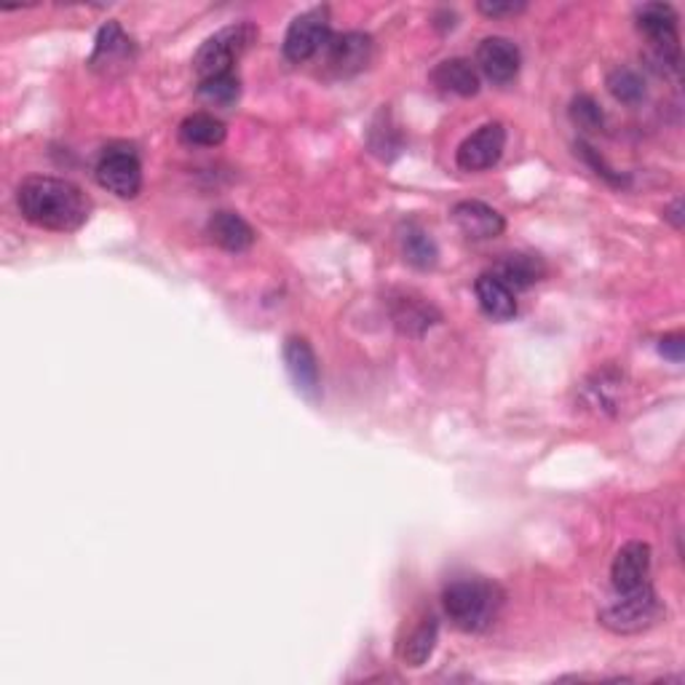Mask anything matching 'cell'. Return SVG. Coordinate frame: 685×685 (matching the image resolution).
<instances>
[{
	"label": "cell",
	"mask_w": 685,
	"mask_h": 685,
	"mask_svg": "<svg viewBox=\"0 0 685 685\" xmlns=\"http://www.w3.org/2000/svg\"><path fill=\"white\" fill-rule=\"evenodd\" d=\"M570 118H573V124L584 131H600L605 121L597 102H594L592 97H587V94H581V97L573 100V105H570Z\"/></svg>",
	"instance_id": "cell-25"
},
{
	"label": "cell",
	"mask_w": 685,
	"mask_h": 685,
	"mask_svg": "<svg viewBox=\"0 0 685 685\" xmlns=\"http://www.w3.org/2000/svg\"><path fill=\"white\" fill-rule=\"evenodd\" d=\"M22 218L35 228L73 233L92 214V198L62 177H27L16 190Z\"/></svg>",
	"instance_id": "cell-1"
},
{
	"label": "cell",
	"mask_w": 685,
	"mask_h": 685,
	"mask_svg": "<svg viewBox=\"0 0 685 685\" xmlns=\"http://www.w3.org/2000/svg\"><path fill=\"white\" fill-rule=\"evenodd\" d=\"M659 351H661V357H666V359H670V362L681 364L683 362V351H685L683 335H666V338H661Z\"/></svg>",
	"instance_id": "cell-27"
},
{
	"label": "cell",
	"mask_w": 685,
	"mask_h": 685,
	"mask_svg": "<svg viewBox=\"0 0 685 685\" xmlns=\"http://www.w3.org/2000/svg\"><path fill=\"white\" fill-rule=\"evenodd\" d=\"M207 231L209 239L218 246H222L225 252H246L255 244V231H252L249 222H246L242 214L225 212V209H222V212H214L212 218H209Z\"/></svg>",
	"instance_id": "cell-15"
},
{
	"label": "cell",
	"mask_w": 685,
	"mask_h": 685,
	"mask_svg": "<svg viewBox=\"0 0 685 685\" xmlns=\"http://www.w3.org/2000/svg\"><path fill=\"white\" fill-rule=\"evenodd\" d=\"M648 573H651V546L646 541H629L613 557L611 581L618 594L646 587Z\"/></svg>",
	"instance_id": "cell-11"
},
{
	"label": "cell",
	"mask_w": 685,
	"mask_h": 685,
	"mask_svg": "<svg viewBox=\"0 0 685 685\" xmlns=\"http://www.w3.org/2000/svg\"><path fill=\"white\" fill-rule=\"evenodd\" d=\"M503 150H507V129L501 124H485L461 142L455 161L464 172H485L501 161Z\"/></svg>",
	"instance_id": "cell-8"
},
{
	"label": "cell",
	"mask_w": 685,
	"mask_h": 685,
	"mask_svg": "<svg viewBox=\"0 0 685 685\" xmlns=\"http://www.w3.org/2000/svg\"><path fill=\"white\" fill-rule=\"evenodd\" d=\"M637 30L648 38L657 65H664L672 73L681 70V35H677V14L666 3H646L637 9Z\"/></svg>",
	"instance_id": "cell-4"
},
{
	"label": "cell",
	"mask_w": 685,
	"mask_h": 685,
	"mask_svg": "<svg viewBox=\"0 0 685 685\" xmlns=\"http://www.w3.org/2000/svg\"><path fill=\"white\" fill-rule=\"evenodd\" d=\"M501 600V589L483 579H458L442 592L444 613L464 632H483L490 627Z\"/></svg>",
	"instance_id": "cell-2"
},
{
	"label": "cell",
	"mask_w": 685,
	"mask_h": 685,
	"mask_svg": "<svg viewBox=\"0 0 685 685\" xmlns=\"http://www.w3.org/2000/svg\"><path fill=\"white\" fill-rule=\"evenodd\" d=\"M437 318H440V314H437L429 303H423V300L402 298V300H396V305H394V324L407 335L426 333Z\"/></svg>",
	"instance_id": "cell-21"
},
{
	"label": "cell",
	"mask_w": 685,
	"mask_h": 685,
	"mask_svg": "<svg viewBox=\"0 0 685 685\" xmlns=\"http://www.w3.org/2000/svg\"><path fill=\"white\" fill-rule=\"evenodd\" d=\"M522 65V54L516 49L514 40L501 38V35H492V38H485L477 49V68L479 73L488 78L490 83H503L514 81L516 73H520Z\"/></svg>",
	"instance_id": "cell-10"
},
{
	"label": "cell",
	"mask_w": 685,
	"mask_h": 685,
	"mask_svg": "<svg viewBox=\"0 0 685 685\" xmlns=\"http://www.w3.org/2000/svg\"><path fill=\"white\" fill-rule=\"evenodd\" d=\"M97 183L118 198H137L142 190V164L131 150H105L97 164Z\"/></svg>",
	"instance_id": "cell-7"
},
{
	"label": "cell",
	"mask_w": 685,
	"mask_h": 685,
	"mask_svg": "<svg viewBox=\"0 0 685 685\" xmlns=\"http://www.w3.org/2000/svg\"><path fill=\"white\" fill-rule=\"evenodd\" d=\"M257 27L252 22H239V25L222 27L212 38L201 44V49L194 57V70L198 78H212L222 73H233V65L249 51V46L257 40Z\"/></svg>",
	"instance_id": "cell-3"
},
{
	"label": "cell",
	"mask_w": 685,
	"mask_h": 685,
	"mask_svg": "<svg viewBox=\"0 0 685 685\" xmlns=\"http://www.w3.org/2000/svg\"><path fill=\"white\" fill-rule=\"evenodd\" d=\"M402 252H405V260L410 263L413 268H420V270L434 268L437 257H440V249H437L434 239L416 225H407L405 236H402Z\"/></svg>",
	"instance_id": "cell-22"
},
{
	"label": "cell",
	"mask_w": 685,
	"mask_h": 685,
	"mask_svg": "<svg viewBox=\"0 0 685 685\" xmlns=\"http://www.w3.org/2000/svg\"><path fill=\"white\" fill-rule=\"evenodd\" d=\"M285 364L287 372H290L294 388L305 396H314L318 394V362H316V353L311 348V342L305 338H292L285 340Z\"/></svg>",
	"instance_id": "cell-14"
},
{
	"label": "cell",
	"mask_w": 685,
	"mask_h": 685,
	"mask_svg": "<svg viewBox=\"0 0 685 685\" xmlns=\"http://www.w3.org/2000/svg\"><path fill=\"white\" fill-rule=\"evenodd\" d=\"M329 11L327 9H311L300 14L292 22L285 35V57L294 65H303L314 59L318 51L327 49L329 44Z\"/></svg>",
	"instance_id": "cell-6"
},
{
	"label": "cell",
	"mask_w": 685,
	"mask_h": 685,
	"mask_svg": "<svg viewBox=\"0 0 685 685\" xmlns=\"http://www.w3.org/2000/svg\"><path fill=\"white\" fill-rule=\"evenodd\" d=\"M664 218L670 220L672 225L677 228V231H681V228H683V198H675V201H672V207L666 209Z\"/></svg>",
	"instance_id": "cell-29"
},
{
	"label": "cell",
	"mask_w": 685,
	"mask_h": 685,
	"mask_svg": "<svg viewBox=\"0 0 685 685\" xmlns=\"http://www.w3.org/2000/svg\"><path fill=\"white\" fill-rule=\"evenodd\" d=\"M453 222L466 239L474 242H488V239L501 236L507 220L498 209L488 207L483 201H461L453 207Z\"/></svg>",
	"instance_id": "cell-13"
},
{
	"label": "cell",
	"mask_w": 685,
	"mask_h": 685,
	"mask_svg": "<svg viewBox=\"0 0 685 685\" xmlns=\"http://www.w3.org/2000/svg\"><path fill=\"white\" fill-rule=\"evenodd\" d=\"M492 276L503 281L509 290H527L531 285H536L546 276V266L544 260L536 255H507L496 268L490 270Z\"/></svg>",
	"instance_id": "cell-17"
},
{
	"label": "cell",
	"mask_w": 685,
	"mask_h": 685,
	"mask_svg": "<svg viewBox=\"0 0 685 685\" xmlns=\"http://www.w3.org/2000/svg\"><path fill=\"white\" fill-rule=\"evenodd\" d=\"M437 637H440V624H437L434 616H426L423 622L402 640L399 659L405 661L407 666H423L426 661L431 659V653H434Z\"/></svg>",
	"instance_id": "cell-19"
},
{
	"label": "cell",
	"mask_w": 685,
	"mask_h": 685,
	"mask_svg": "<svg viewBox=\"0 0 685 685\" xmlns=\"http://www.w3.org/2000/svg\"><path fill=\"white\" fill-rule=\"evenodd\" d=\"M131 62H135V46H131V38L124 33L118 22H107V25L100 30L97 46H94L89 65L102 76H116L121 73V70L131 68Z\"/></svg>",
	"instance_id": "cell-9"
},
{
	"label": "cell",
	"mask_w": 685,
	"mask_h": 685,
	"mask_svg": "<svg viewBox=\"0 0 685 685\" xmlns=\"http://www.w3.org/2000/svg\"><path fill=\"white\" fill-rule=\"evenodd\" d=\"M434 83L442 92L458 94V97H474L479 92V73L464 57L444 59L434 70Z\"/></svg>",
	"instance_id": "cell-18"
},
{
	"label": "cell",
	"mask_w": 685,
	"mask_h": 685,
	"mask_svg": "<svg viewBox=\"0 0 685 685\" xmlns=\"http://www.w3.org/2000/svg\"><path fill=\"white\" fill-rule=\"evenodd\" d=\"M525 9V3H479V11H483L485 16H507V14H520V11Z\"/></svg>",
	"instance_id": "cell-28"
},
{
	"label": "cell",
	"mask_w": 685,
	"mask_h": 685,
	"mask_svg": "<svg viewBox=\"0 0 685 685\" xmlns=\"http://www.w3.org/2000/svg\"><path fill=\"white\" fill-rule=\"evenodd\" d=\"M198 94H201L209 105L231 107V105H236L239 97H242V81H239L236 73L204 78L201 86H198Z\"/></svg>",
	"instance_id": "cell-23"
},
{
	"label": "cell",
	"mask_w": 685,
	"mask_h": 685,
	"mask_svg": "<svg viewBox=\"0 0 685 685\" xmlns=\"http://www.w3.org/2000/svg\"><path fill=\"white\" fill-rule=\"evenodd\" d=\"M474 292H477L479 309H483L485 316L496 318V322H509V318L516 316V298L514 292L503 285L498 276L483 274L474 285Z\"/></svg>",
	"instance_id": "cell-16"
},
{
	"label": "cell",
	"mask_w": 685,
	"mask_h": 685,
	"mask_svg": "<svg viewBox=\"0 0 685 685\" xmlns=\"http://www.w3.org/2000/svg\"><path fill=\"white\" fill-rule=\"evenodd\" d=\"M576 150H579V153L584 155V159L589 161V164H592V170L597 172L600 177H603V179H608L611 185H627V177H622V174L613 172L611 166L605 164V161L600 159L597 153H594V148H589V146H587V142H579V146H576Z\"/></svg>",
	"instance_id": "cell-26"
},
{
	"label": "cell",
	"mask_w": 685,
	"mask_h": 685,
	"mask_svg": "<svg viewBox=\"0 0 685 685\" xmlns=\"http://www.w3.org/2000/svg\"><path fill=\"white\" fill-rule=\"evenodd\" d=\"M225 124L209 113H194L179 124V140L190 148H218L225 142Z\"/></svg>",
	"instance_id": "cell-20"
},
{
	"label": "cell",
	"mask_w": 685,
	"mask_h": 685,
	"mask_svg": "<svg viewBox=\"0 0 685 685\" xmlns=\"http://www.w3.org/2000/svg\"><path fill=\"white\" fill-rule=\"evenodd\" d=\"M372 62V38L368 33H342L329 38L327 68L338 78L362 73Z\"/></svg>",
	"instance_id": "cell-12"
},
{
	"label": "cell",
	"mask_w": 685,
	"mask_h": 685,
	"mask_svg": "<svg viewBox=\"0 0 685 685\" xmlns=\"http://www.w3.org/2000/svg\"><path fill=\"white\" fill-rule=\"evenodd\" d=\"M608 92L613 100L624 102V105H637L646 100V81L629 68H616L608 76Z\"/></svg>",
	"instance_id": "cell-24"
},
{
	"label": "cell",
	"mask_w": 685,
	"mask_h": 685,
	"mask_svg": "<svg viewBox=\"0 0 685 685\" xmlns=\"http://www.w3.org/2000/svg\"><path fill=\"white\" fill-rule=\"evenodd\" d=\"M661 616V603L651 584L635 589V592L618 594V600L608 608L600 611V624L616 635H635L653 627Z\"/></svg>",
	"instance_id": "cell-5"
}]
</instances>
